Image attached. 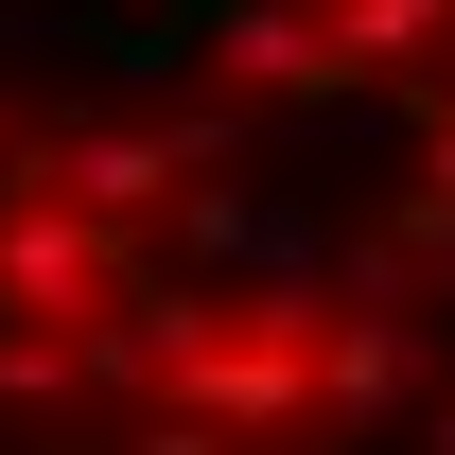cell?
I'll return each instance as SVG.
<instances>
[{"label":"cell","instance_id":"cell-1","mask_svg":"<svg viewBox=\"0 0 455 455\" xmlns=\"http://www.w3.org/2000/svg\"><path fill=\"white\" fill-rule=\"evenodd\" d=\"M455 386V0H0V455H386Z\"/></svg>","mask_w":455,"mask_h":455},{"label":"cell","instance_id":"cell-2","mask_svg":"<svg viewBox=\"0 0 455 455\" xmlns=\"http://www.w3.org/2000/svg\"><path fill=\"white\" fill-rule=\"evenodd\" d=\"M420 455H455V386H438V420H420Z\"/></svg>","mask_w":455,"mask_h":455}]
</instances>
